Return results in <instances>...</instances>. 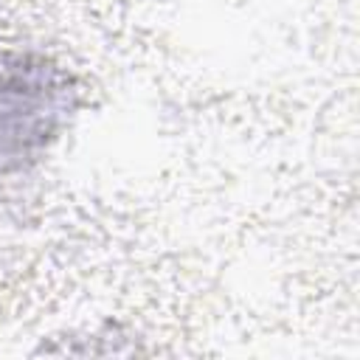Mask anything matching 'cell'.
I'll return each instance as SVG.
<instances>
[{"label":"cell","mask_w":360,"mask_h":360,"mask_svg":"<svg viewBox=\"0 0 360 360\" xmlns=\"http://www.w3.org/2000/svg\"><path fill=\"white\" fill-rule=\"evenodd\" d=\"M73 110L70 76L42 56L0 65V180L25 172Z\"/></svg>","instance_id":"1"}]
</instances>
